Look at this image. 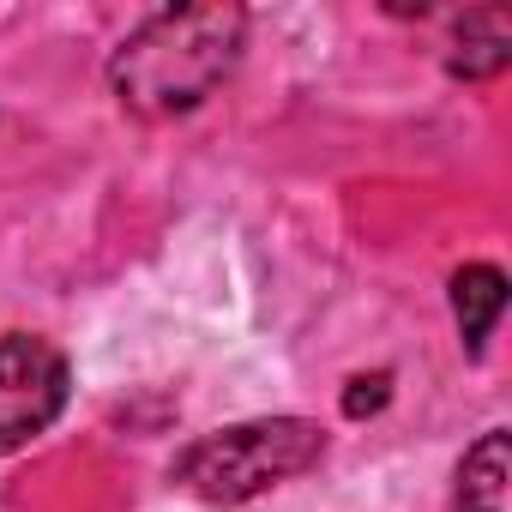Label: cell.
Wrapping results in <instances>:
<instances>
[{"instance_id": "obj_1", "label": "cell", "mask_w": 512, "mask_h": 512, "mask_svg": "<svg viewBox=\"0 0 512 512\" xmlns=\"http://www.w3.org/2000/svg\"><path fill=\"white\" fill-rule=\"evenodd\" d=\"M241 49H247V13L229 0L163 7L115 49L109 85L121 109H133L139 121H175L193 115L235 73Z\"/></svg>"}, {"instance_id": "obj_2", "label": "cell", "mask_w": 512, "mask_h": 512, "mask_svg": "<svg viewBox=\"0 0 512 512\" xmlns=\"http://www.w3.org/2000/svg\"><path fill=\"white\" fill-rule=\"evenodd\" d=\"M326 458V428L308 416H253L229 422L217 434H199L193 446L175 452L169 482L205 506H241L260 500L296 476H308Z\"/></svg>"}, {"instance_id": "obj_3", "label": "cell", "mask_w": 512, "mask_h": 512, "mask_svg": "<svg viewBox=\"0 0 512 512\" xmlns=\"http://www.w3.org/2000/svg\"><path fill=\"white\" fill-rule=\"evenodd\" d=\"M67 392H73V374L49 338H31V332L0 338V458L31 446L43 428H55V416L67 410Z\"/></svg>"}, {"instance_id": "obj_4", "label": "cell", "mask_w": 512, "mask_h": 512, "mask_svg": "<svg viewBox=\"0 0 512 512\" xmlns=\"http://www.w3.org/2000/svg\"><path fill=\"white\" fill-rule=\"evenodd\" d=\"M500 308H506V272L476 260V266H458L452 272V320H458V338L470 356H482L488 332L500 326Z\"/></svg>"}, {"instance_id": "obj_5", "label": "cell", "mask_w": 512, "mask_h": 512, "mask_svg": "<svg viewBox=\"0 0 512 512\" xmlns=\"http://www.w3.org/2000/svg\"><path fill=\"white\" fill-rule=\"evenodd\" d=\"M512 452L506 428H488L458 464V512H512Z\"/></svg>"}, {"instance_id": "obj_6", "label": "cell", "mask_w": 512, "mask_h": 512, "mask_svg": "<svg viewBox=\"0 0 512 512\" xmlns=\"http://www.w3.org/2000/svg\"><path fill=\"white\" fill-rule=\"evenodd\" d=\"M512 61V19L500 7H476L458 19V37H452V73L458 79H494L506 73Z\"/></svg>"}, {"instance_id": "obj_7", "label": "cell", "mask_w": 512, "mask_h": 512, "mask_svg": "<svg viewBox=\"0 0 512 512\" xmlns=\"http://www.w3.org/2000/svg\"><path fill=\"white\" fill-rule=\"evenodd\" d=\"M386 398H392V374H386V368H374V374H356V380L344 386V416H350V422H362V416H380V410H386Z\"/></svg>"}]
</instances>
